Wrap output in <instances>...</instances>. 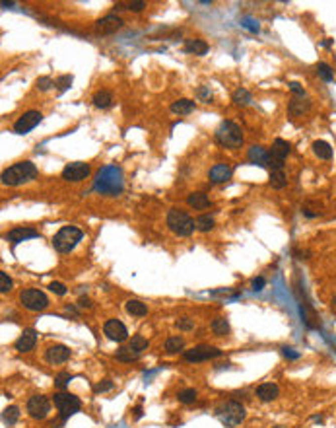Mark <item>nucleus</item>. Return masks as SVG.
Returning <instances> with one entry per match:
<instances>
[{
	"mask_svg": "<svg viewBox=\"0 0 336 428\" xmlns=\"http://www.w3.org/2000/svg\"><path fill=\"white\" fill-rule=\"evenodd\" d=\"M10 290H12V281H10V277H8L4 271H0V292L6 294V292H10Z\"/></svg>",
	"mask_w": 336,
	"mask_h": 428,
	"instance_id": "42",
	"label": "nucleus"
},
{
	"mask_svg": "<svg viewBox=\"0 0 336 428\" xmlns=\"http://www.w3.org/2000/svg\"><path fill=\"white\" fill-rule=\"evenodd\" d=\"M288 154H290V142L284 140V138H276V140L272 142V148H270V156L284 162V158H286Z\"/></svg>",
	"mask_w": 336,
	"mask_h": 428,
	"instance_id": "20",
	"label": "nucleus"
},
{
	"mask_svg": "<svg viewBox=\"0 0 336 428\" xmlns=\"http://www.w3.org/2000/svg\"><path fill=\"white\" fill-rule=\"evenodd\" d=\"M313 152L321 158V160H330L332 158V148L328 142H324V140H317L315 144H313Z\"/></svg>",
	"mask_w": 336,
	"mask_h": 428,
	"instance_id": "28",
	"label": "nucleus"
},
{
	"mask_svg": "<svg viewBox=\"0 0 336 428\" xmlns=\"http://www.w3.org/2000/svg\"><path fill=\"white\" fill-rule=\"evenodd\" d=\"M88 176H89V165L86 162L66 163V167L62 169V179H64V181H72V183L84 181Z\"/></svg>",
	"mask_w": 336,
	"mask_h": 428,
	"instance_id": "10",
	"label": "nucleus"
},
{
	"mask_svg": "<svg viewBox=\"0 0 336 428\" xmlns=\"http://www.w3.org/2000/svg\"><path fill=\"white\" fill-rule=\"evenodd\" d=\"M243 26H245L247 30L255 31V33L259 31V24H255V20H251V18H247V20H243Z\"/></svg>",
	"mask_w": 336,
	"mask_h": 428,
	"instance_id": "50",
	"label": "nucleus"
},
{
	"mask_svg": "<svg viewBox=\"0 0 336 428\" xmlns=\"http://www.w3.org/2000/svg\"><path fill=\"white\" fill-rule=\"evenodd\" d=\"M208 178H210L212 183H226L228 179L232 178V167H230L228 163H216V165L210 169Z\"/></svg>",
	"mask_w": 336,
	"mask_h": 428,
	"instance_id": "19",
	"label": "nucleus"
},
{
	"mask_svg": "<svg viewBox=\"0 0 336 428\" xmlns=\"http://www.w3.org/2000/svg\"><path fill=\"white\" fill-rule=\"evenodd\" d=\"M51 411V403L45 395H33V397L28 401V413H30L31 418L35 420H41L45 418Z\"/></svg>",
	"mask_w": 336,
	"mask_h": 428,
	"instance_id": "11",
	"label": "nucleus"
},
{
	"mask_svg": "<svg viewBox=\"0 0 336 428\" xmlns=\"http://www.w3.org/2000/svg\"><path fill=\"white\" fill-rule=\"evenodd\" d=\"M82 230L76 228V226H64L57 232V236L53 237V247L59 251V253H68L72 251L78 241L82 239Z\"/></svg>",
	"mask_w": 336,
	"mask_h": 428,
	"instance_id": "5",
	"label": "nucleus"
},
{
	"mask_svg": "<svg viewBox=\"0 0 336 428\" xmlns=\"http://www.w3.org/2000/svg\"><path fill=\"white\" fill-rule=\"evenodd\" d=\"M53 403H55V407L59 409V413L62 418H68V416H72L80 411V407H82V403H80V399L72 395V393H55V397H53Z\"/></svg>",
	"mask_w": 336,
	"mask_h": 428,
	"instance_id": "6",
	"label": "nucleus"
},
{
	"mask_svg": "<svg viewBox=\"0 0 336 428\" xmlns=\"http://www.w3.org/2000/svg\"><path fill=\"white\" fill-rule=\"evenodd\" d=\"M35 343H37V333L33 329H26L14 343V349L18 353H28L35 347Z\"/></svg>",
	"mask_w": 336,
	"mask_h": 428,
	"instance_id": "16",
	"label": "nucleus"
},
{
	"mask_svg": "<svg viewBox=\"0 0 336 428\" xmlns=\"http://www.w3.org/2000/svg\"><path fill=\"white\" fill-rule=\"evenodd\" d=\"M41 121H43V115H41L39 111H26V113L14 123V133L28 134L30 131H33Z\"/></svg>",
	"mask_w": 336,
	"mask_h": 428,
	"instance_id": "9",
	"label": "nucleus"
},
{
	"mask_svg": "<svg viewBox=\"0 0 336 428\" xmlns=\"http://www.w3.org/2000/svg\"><path fill=\"white\" fill-rule=\"evenodd\" d=\"M185 53L190 55H206L208 53V43L202 39H187L185 41Z\"/></svg>",
	"mask_w": 336,
	"mask_h": 428,
	"instance_id": "22",
	"label": "nucleus"
},
{
	"mask_svg": "<svg viewBox=\"0 0 336 428\" xmlns=\"http://www.w3.org/2000/svg\"><path fill=\"white\" fill-rule=\"evenodd\" d=\"M171 111L175 115H189L194 111V102L192 100H179V102H173L171 104Z\"/></svg>",
	"mask_w": 336,
	"mask_h": 428,
	"instance_id": "26",
	"label": "nucleus"
},
{
	"mask_svg": "<svg viewBox=\"0 0 336 428\" xmlns=\"http://www.w3.org/2000/svg\"><path fill=\"white\" fill-rule=\"evenodd\" d=\"M218 416L221 418L223 424H228V426H237V424L245 418V409H243L241 403L230 401V403H226L223 407H219L218 409Z\"/></svg>",
	"mask_w": 336,
	"mask_h": 428,
	"instance_id": "7",
	"label": "nucleus"
},
{
	"mask_svg": "<svg viewBox=\"0 0 336 428\" xmlns=\"http://www.w3.org/2000/svg\"><path fill=\"white\" fill-rule=\"evenodd\" d=\"M140 416H142V409L136 407V409H134V418H140Z\"/></svg>",
	"mask_w": 336,
	"mask_h": 428,
	"instance_id": "53",
	"label": "nucleus"
},
{
	"mask_svg": "<svg viewBox=\"0 0 336 428\" xmlns=\"http://www.w3.org/2000/svg\"><path fill=\"white\" fill-rule=\"evenodd\" d=\"M127 311H129L131 315H136V317H144L148 313V308H146V304H142L140 300H129V302H127Z\"/></svg>",
	"mask_w": 336,
	"mask_h": 428,
	"instance_id": "29",
	"label": "nucleus"
},
{
	"mask_svg": "<svg viewBox=\"0 0 336 428\" xmlns=\"http://www.w3.org/2000/svg\"><path fill=\"white\" fill-rule=\"evenodd\" d=\"M31 237H39V232L35 228H14L6 234V239L12 241V243H20V241H26V239H31Z\"/></svg>",
	"mask_w": 336,
	"mask_h": 428,
	"instance_id": "18",
	"label": "nucleus"
},
{
	"mask_svg": "<svg viewBox=\"0 0 336 428\" xmlns=\"http://www.w3.org/2000/svg\"><path fill=\"white\" fill-rule=\"evenodd\" d=\"M317 72H319V76H321L324 82H332V78H334L332 68H330L326 62H319V64H317Z\"/></svg>",
	"mask_w": 336,
	"mask_h": 428,
	"instance_id": "37",
	"label": "nucleus"
},
{
	"mask_svg": "<svg viewBox=\"0 0 336 428\" xmlns=\"http://www.w3.org/2000/svg\"><path fill=\"white\" fill-rule=\"evenodd\" d=\"M80 306L82 308H91V300L89 298H80Z\"/></svg>",
	"mask_w": 336,
	"mask_h": 428,
	"instance_id": "52",
	"label": "nucleus"
},
{
	"mask_svg": "<svg viewBox=\"0 0 336 428\" xmlns=\"http://www.w3.org/2000/svg\"><path fill=\"white\" fill-rule=\"evenodd\" d=\"M146 8V2L142 0H134V2H117L115 10H131V12H142Z\"/></svg>",
	"mask_w": 336,
	"mask_h": 428,
	"instance_id": "31",
	"label": "nucleus"
},
{
	"mask_svg": "<svg viewBox=\"0 0 336 428\" xmlns=\"http://www.w3.org/2000/svg\"><path fill=\"white\" fill-rule=\"evenodd\" d=\"M45 356H47V360L51 364H62V362H66L70 358V349L64 347V345H55V347H49L47 349V355Z\"/></svg>",
	"mask_w": 336,
	"mask_h": 428,
	"instance_id": "17",
	"label": "nucleus"
},
{
	"mask_svg": "<svg viewBox=\"0 0 336 428\" xmlns=\"http://www.w3.org/2000/svg\"><path fill=\"white\" fill-rule=\"evenodd\" d=\"M35 86H37V90H41V92H47V90H51L55 86V82H53V78H49V76H41V78H37Z\"/></svg>",
	"mask_w": 336,
	"mask_h": 428,
	"instance_id": "43",
	"label": "nucleus"
},
{
	"mask_svg": "<svg viewBox=\"0 0 336 428\" xmlns=\"http://www.w3.org/2000/svg\"><path fill=\"white\" fill-rule=\"evenodd\" d=\"M2 418H4L6 424H14L16 420L20 418V409H18V407H8V409H4Z\"/></svg>",
	"mask_w": 336,
	"mask_h": 428,
	"instance_id": "38",
	"label": "nucleus"
},
{
	"mask_svg": "<svg viewBox=\"0 0 336 428\" xmlns=\"http://www.w3.org/2000/svg\"><path fill=\"white\" fill-rule=\"evenodd\" d=\"M198 98H200L202 102H206V104H208V102L212 100V92H210L208 88H198Z\"/></svg>",
	"mask_w": 336,
	"mask_h": 428,
	"instance_id": "47",
	"label": "nucleus"
},
{
	"mask_svg": "<svg viewBox=\"0 0 336 428\" xmlns=\"http://www.w3.org/2000/svg\"><path fill=\"white\" fill-rule=\"evenodd\" d=\"M311 107V104H309V100H290V105H288V111H290V115L292 117H299V115H303L307 109Z\"/></svg>",
	"mask_w": 336,
	"mask_h": 428,
	"instance_id": "24",
	"label": "nucleus"
},
{
	"mask_svg": "<svg viewBox=\"0 0 336 428\" xmlns=\"http://www.w3.org/2000/svg\"><path fill=\"white\" fill-rule=\"evenodd\" d=\"M123 28V20L115 14H107L103 16L101 20L95 22V33L97 35H111Z\"/></svg>",
	"mask_w": 336,
	"mask_h": 428,
	"instance_id": "13",
	"label": "nucleus"
},
{
	"mask_svg": "<svg viewBox=\"0 0 336 428\" xmlns=\"http://www.w3.org/2000/svg\"><path fill=\"white\" fill-rule=\"evenodd\" d=\"M72 76L70 74H64V76H59V80H57V88H59V94H64L66 90L72 86Z\"/></svg>",
	"mask_w": 336,
	"mask_h": 428,
	"instance_id": "40",
	"label": "nucleus"
},
{
	"mask_svg": "<svg viewBox=\"0 0 336 428\" xmlns=\"http://www.w3.org/2000/svg\"><path fill=\"white\" fill-rule=\"evenodd\" d=\"M72 380V376L68 374V372H60V374H57L55 376V385L57 387H60V389H64L66 385H68V382Z\"/></svg>",
	"mask_w": 336,
	"mask_h": 428,
	"instance_id": "41",
	"label": "nucleus"
},
{
	"mask_svg": "<svg viewBox=\"0 0 336 428\" xmlns=\"http://www.w3.org/2000/svg\"><path fill=\"white\" fill-rule=\"evenodd\" d=\"M177 399H179L181 403H194V401H196V389H192V387L183 389V391H179Z\"/></svg>",
	"mask_w": 336,
	"mask_h": 428,
	"instance_id": "39",
	"label": "nucleus"
},
{
	"mask_svg": "<svg viewBox=\"0 0 336 428\" xmlns=\"http://www.w3.org/2000/svg\"><path fill=\"white\" fill-rule=\"evenodd\" d=\"M282 353H284V356H288V358H292V360L299 358V353H295L293 349H288V347H284V349H282Z\"/></svg>",
	"mask_w": 336,
	"mask_h": 428,
	"instance_id": "51",
	"label": "nucleus"
},
{
	"mask_svg": "<svg viewBox=\"0 0 336 428\" xmlns=\"http://www.w3.org/2000/svg\"><path fill=\"white\" fill-rule=\"evenodd\" d=\"M95 189L101 193H109V195H117L123 189V174L115 165H107L97 174L95 179Z\"/></svg>",
	"mask_w": 336,
	"mask_h": 428,
	"instance_id": "2",
	"label": "nucleus"
},
{
	"mask_svg": "<svg viewBox=\"0 0 336 428\" xmlns=\"http://www.w3.org/2000/svg\"><path fill=\"white\" fill-rule=\"evenodd\" d=\"M177 327H179V329H183V331H190V329H192V321L187 319V317H183V319H179V321H177Z\"/></svg>",
	"mask_w": 336,
	"mask_h": 428,
	"instance_id": "48",
	"label": "nucleus"
},
{
	"mask_svg": "<svg viewBox=\"0 0 336 428\" xmlns=\"http://www.w3.org/2000/svg\"><path fill=\"white\" fill-rule=\"evenodd\" d=\"M183 347H185V340H183V337H169V339L165 340V351H167L169 355L179 353Z\"/></svg>",
	"mask_w": 336,
	"mask_h": 428,
	"instance_id": "34",
	"label": "nucleus"
},
{
	"mask_svg": "<svg viewBox=\"0 0 336 428\" xmlns=\"http://www.w3.org/2000/svg\"><path fill=\"white\" fill-rule=\"evenodd\" d=\"M129 347H131V351H134L136 355H142L148 349V339H144L142 335H134Z\"/></svg>",
	"mask_w": 336,
	"mask_h": 428,
	"instance_id": "32",
	"label": "nucleus"
},
{
	"mask_svg": "<svg viewBox=\"0 0 336 428\" xmlns=\"http://www.w3.org/2000/svg\"><path fill=\"white\" fill-rule=\"evenodd\" d=\"M219 355H221V351H218V349L200 345V347H194L190 351H185L183 358L189 360V362H202V360H210V358H216Z\"/></svg>",
	"mask_w": 336,
	"mask_h": 428,
	"instance_id": "12",
	"label": "nucleus"
},
{
	"mask_svg": "<svg viewBox=\"0 0 336 428\" xmlns=\"http://www.w3.org/2000/svg\"><path fill=\"white\" fill-rule=\"evenodd\" d=\"M251 286H253V290H255V292H261L264 286H266V281H264V277H257V279H253Z\"/></svg>",
	"mask_w": 336,
	"mask_h": 428,
	"instance_id": "46",
	"label": "nucleus"
},
{
	"mask_svg": "<svg viewBox=\"0 0 336 428\" xmlns=\"http://www.w3.org/2000/svg\"><path fill=\"white\" fill-rule=\"evenodd\" d=\"M103 333L107 335V339L117 340V343H123V340L129 337L127 327L121 323L119 319H109V321H105V325H103Z\"/></svg>",
	"mask_w": 336,
	"mask_h": 428,
	"instance_id": "14",
	"label": "nucleus"
},
{
	"mask_svg": "<svg viewBox=\"0 0 336 428\" xmlns=\"http://www.w3.org/2000/svg\"><path fill=\"white\" fill-rule=\"evenodd\" d=\"M91 102H93L95 107H99V109H107V107H111V105H113V94H111V92H107V90L95 92Z\"/></svg>",
	"mask_w": 336,
	"mask_h": 428,
	"instance_id": "23",
	"label": "nucleus"
},
{
	"mask_svg": "<svg viewBox=\"0 0 336 428\" xmlns=\"http://www.w3.org/2000/svg\"><path fill=\"white\" fill-rule=\"evenodd\" d=\"M167 228H169L175 236L187 237L192 234V230H194L196 226H194V220L190 218L185 210L171 208V210L167 212Z\"/></svg>",
	"mask_w": 336,
	"mask_h": 428,
	"instance_id": "3",
	"label": "nucleus"
},
{
	"mask_svg": "<svg viewBox=\"0 0 336 428\" xmlns=\"http://www.w3.org/2000/svg\"><path fill=\"white\" fill-rule=\"evenodd\" d=\"M212 331H214L216 335H228V333H230V323H228V319H226V317H216V319L212 321Z\"/></svg>",
	"mask_w": 336,
	"mask_h": 428,
	"instance_id": "35",
	"label": "nucleus"
},
{
	"mask_svg": "<svg viewBox=\"0 0 336 428\" xmlns=\"http://www.w3.org/2000/svg\"><path fill=\"white\" fill-rule=\"evenodd\" d=\"M247 160L255 165H261V167H268L270 163V150H266L263 146H251L247 152Z\"/></svg>",
	"mask_w": 336,
	"mask_h": 428,
	"instance_id": "15",
	"label": "nucleus"
},
{
	"mask_svg": "<svg viewBox=\"0 0 336 428\" xmlns=\"http://www.w3.org/2000/svg\"><path fill=\"white\" fill-rule=\"evenodd\" d=\"M288 185V179L284 169H270V187L272 189H284Z\"/></svg>",
	"mask_w": 336,
	"mask_h": 428,
	"instance_id": "27",
	"label": "nucleus"
},
{
	"mask_svg": "<svg viewBox=\"0 0 336 428\" xmlns=\"http://www.w3.org/2000/svg\"><path fill=\"white\" fill-rule=\"evenodd\" d=\"M37 176V167L33 162H18L2 172V183L8 187H18L24 183H30Z\"/></svg>",
	"mask_w": 336,
	"mask_h": 428,
	"instance_id": "1",
	"label": "nucleus"
},
{
	"mask_svg": "<svg viewBox=\"0 0 336 428\" xmlns=\"http://www.w3.org/2000/svg\"><path fill=\"white\" fill-rule=\"evenodd\" d=\"M232 100H234L235 105H239V107H245L253 102V98H251V94H249V90L245 88H237L234 92V96H232Z\"/></svg>",
	"mask_w": 336,
	"mask_h": 428,
	"instance_id": "30",
	"label": "nucleus"
},
{
	"mask_svg": "<svg viewBox=\"0 0 336 428\" xmlns=\"http://www.w3.org/2000/svg\"><path fill=\"white\" fill-rule=\"evenodd\" d=\"M20 302L26 310L30 311H41L49 306V298L45 296V292L37 290V288H28L20 294Z\"/></svg>",
	"mask_w": 336,
	"mask_h": 428,
	"instance_id": "8",
	"label": "nucleus"
},
{
	"mask_svg": "<svg viewBox=\"0 0 336 428\" xmlns=\"http://www.w3.org/2000/svg\"><path fill=\"white\" fill-rule=\"evenodd\" d=\"M290 90H292L295 96H299V98H303V86L299 84V82H292L290 84Z\"/></svg>",
	"mask_w": 336,
	"mask_h": 428,
	"instance_id": "49",
	"label": "nucleus"
},
{
	"mask_svg": "<svg viewBox=\"0 0 336 428\" xmlns=\"http://www.w3.org/2000/svg\"><path fill=\"white\" fill-rule=\"evenodd\" d=\"M187 205L192 207L194 210H204V208L210 207V201L204 193H190L187 197Z\"/></svg>",
	"mask_w": 336,
	"mask_h": 428,
	"instance_id": "21",
	"label": "nucleus"
},
{
	"mask_svg": "<svg viewBox=\"0 0 336 428\" xmlns=\"http://www.w3.org/2000/svg\"><path fill=\"white\" fill-rule=\"evenodd\" d=\"M194 226H196V230H200V232H210V230L214 228V218L208 216V214H202V216H198V218L194 220Z\"/></svg>",
	"mask_w": 336,
	"mask_h": 428,
	"instance_id": "33",
	"label": "nucleus"
},
{
	"mask_svg": "<svg viewBox=\"0 0 336 428\" xmlns=\"http://www.w3.org/2000/svg\"><path fill=\"white\" fill-rule=\"evenodd\" d=\"M49 290H51V292H55V294H59V296L66 294V286H64L62 282H51V284H49Z\"/></svg>",
	"mask_w": 336,
	"mask_h": 428,
	"instance_id": "45",
	"label": "nucleus"
},
{
	"mask_svg": "<svg viewBox=\"0 0 336 428\" xmlns=\"http://www.w3.org/2000/svg\"><path fill=\"white\" fill-rule=\"evenodd\" d=\"M257 397L261 401H272L278 397V385L276 384H263L257 389Z\"/></svg>",
	"mask_w": 336,
	"mask_h": 428,
	"instance_id": "25",
	"label": "nucleus"
},
{
	"mask_svg": "<svg viewBox=\"0 0 336 428\" xmlns=\"http://www.w3.org/2000/svg\"><path fill=\"white\" fill-rule=\"evenodd\" d=\"M216 140L221 146L237 150L243 144V133H241V129L235 125L234 121H223L216 129Z\"/></svg>",
	"mask_w": 336,
	"mask_h": 428,
	"instance_id": "4",
	"label": "nucleus"
},
{
	"mask_svg": "<svg viewBox=\"0 0 336 428\" xmlns=\"http://www.w3.org/2000/svg\"><path fill=\"white\" fill-rule=\"evenodd\" d=\"M109 389H113V382H111V380H103V382H99V384L93 387L95 393H105V391H109Z\"/></svg>",
	"mask_w": 336,
	"mask_h": 428,
	"instance_id": "44",
	"label": "nucleus"
},
{
	"mask_svg": "<svg viewBox=\"0 0 336 428\" xmlns=\"http://www.w3.org/2000/svg\"><path fill=\"white\" fill-rule=\"evenodd\" d=\"M138 356H140V355H136L134 351H131V347H125V349L117 351L115 358H117V360H121V362H132V360H136Z\"/></svg>",
	"mask_w": 336,
	"mask_h": 428,
	"instance_id": "36",
	"label": "nucleus"
}]
</instances>
